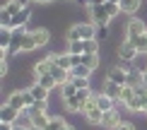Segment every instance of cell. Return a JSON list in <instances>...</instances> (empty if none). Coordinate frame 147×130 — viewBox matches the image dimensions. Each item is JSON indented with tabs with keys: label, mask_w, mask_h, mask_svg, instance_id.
I'll return each instance as SVG.
<instances>
[{
	"label": "cell",
	"mask_w": 147,
	"mask_h": 130,
	"mask_svg": "<svg viewBox=\"0 0 147 130\" xmlns=\"http://www.w3.org/2000/svg\"><path fill=\"white\" fill-rule=\"evenodd\" d=\"M133 43H135V48H138V53H147V32L145 34H140L138 39H130Z\"/></svg>",
	"instance_id": "obj_27"
},
{
	"label": "cell",
	"mask_w": 147,
	"mask_h": 130,
	"mask_svg": "<svg viewBox=\"0 0 147 130\" xmlns=\"http://www.w3.org/2000/svg\"><path fill=\"white\" fill-rule=\"evenodd\" d=\"M34 101H36V99H34V94L29 89L27 92H12V94L7 96V104H10V106H15V108H20V111L29 108Z\"/></svg>",
	"instance_id": "obj_2"
},
{
	"label": "cell",
	"mask_w": 147,
	"mask_h": 130,
	"mask_svg": "<svg viewBox=\"0 0 147 130\" xmlns=\"http://www.w3.org/2000/svg\"><path fill=\"white\" fill-rule=\"evenodd\" d=\"M68 41H80V29H77V24L68 29Z\"/></svg>",
	"instance_id": "obj_31"
},
{
	"label": "cell",
	"mask_w": 147,
	"mask_h": 130,
	"mask_svg": "<svg viewBox=\"0 0 147 130\" xmlns=\"http://www.w3.org/2000/svg\"><path fill=\"white\" fill-rule=\"evenodd\" d=\"M135 96V87H130V84H123V92H121V99L116 101V106L118 104H123V106H128V101Z\"/></svg>",
	"instance_id": "obj_19"
},
{
	"label": "cell",
	"mask_w": 147,
	"mask_h": 130,
	"mask_svg": "<svg viewBox=\"0 0 147 130\" xmlns=\"http://www.w3.org/2000/svg\"><path fill=\"white\" fill-rule=\"evenodd\" d=\"M29 118H32V128L34 130H44L48 125V121H51V116L46 113V111H36V113H27Z\"/></svg>",
	"instance_id": "obj_8"
},
{
	"label": "cell",
	"mask_w": 147,
	"mask_h": 130,
	"mask_svg": "<svg viewBox=\"0 0 147 130\" xmlns=\"http://www.w3.org/2000/svg\"><path fill=\"white\" fill-rule=\"evenodd\" d=\"M145 32H147L145 22L138 20V17H130V22H128V27H125V39H138V36L145 34Z\"/></svg>",
	"instance_id": "obj_6"
},
{
	"label": "cell",
	"mask_w": 147,
	"mask_h": 130,
	"mask_svg": "<svg viewBox=\"0 0 147 130\" xmlns=\"http://www.w3.org/2000/svg\"><path fill=\"white\" fill-rule=\"evenodd\" d=\"M121 92H123V84H118V82H113V79L106 77V82H104V94H109L111 99L118 101V99H121Z\"/></svg>",
	"instance_id": "obj_10"
},
{
	"label": "cell",
	"mask_w": 147,
	"mask_h": 130,
	"mask_svg": "<svg viewBox=\"0 0 147 130\" xmlns=\"http://www.w3.org/2000/svg\"><path fill=\"white\" fill-rule=\"evenodd\" d=\"M46 108H48L46 99H36V101H34L29 108H24V113H36V111H46Z\"/></svg>",
	"instance_id": "obj_26"
},
{
	"label": "cell",
	"mask_w": 147,
	"mask_h": 130,
	"mask_svg": "<svg viewBox=\"0 0 147 130\" xmlns=\"http://www.w3.org/2000/svg\"><path fill=\"white\" fill-rule=\"evenodd\" d=\"M20 3H22V5H27V3H29V0H20Z\"/></svg>",
	"instance_id": "obj_42"
},
{
	"label": "cell",
	"mask_w": 147,
	"mask_h": 130,
	"mask_svg": "<svg viewBox=\"0 0 147 130\" xmlns=\"http://www.w3.org/2000/svg\"><path fill=\"white\" fill-rule=\"evenodd\" d=\"M36 39H34V34L32 32H27L24 34V39H22V51H36Z\"/></svg>",
	"instance_id": "obj_24"
},
{
	"label": "cell",
	"mask_w": 147,
	"mask_h": 130,
	"mask_svg": "<svg viewBox=\"0 0 147 130\" xmlns=\"http://www.w3.org/2000/svg\"><path fill=\"white\" fill-rule=\"evenodd\" d=\"M32 34H34L36 46H39V48H44L46 43L51 41V34H48V29H32Z\"/></svg>",
	"instance_id": "obj_14"
},
{
	"label": "cell",
	"mask_w": 147,
	"mask_h": 130,
	"mask_svg": "<svg viewBox=\"0 0 147 130\" xmlns=\"http://www.w3.org/2000/svg\"><path fill=\"white\" fill-rule=\"evenodd\" d=\"M34 3H44L46 5V3H56V0H34Z\"/></svg>",
	"instance_id": "obj_37"
},
{
	"label": "cell",
	"mask_w": 147,
	"mask_h": 130,
	"mask_svg": "<svg viewBox=\"0 0 147 130\" xmlns=\"http://www.w3.org/2000/svg\"><path fill=\"white\" fill-rule=\"evenodd\" d=\"M142 82V67H130V70H128V84L130 87H135V84H140Z\"/></svg>",
	"instance_id": "obj_22"
},
{
	"label": "cell",
	"mask_w": 147,
	"mask_h": 130,
	"mask_svg": "<svg viewBox=\"0 0 147 130\" xmlns=\"http://www.w3.org/2000/svg\"><path fill=\"white\" fill-rule=\"evenodd\" d=\"M20 116H22V111H20V108L10 106V104L5 101L3 111H0V123H3V125H15V123L20 121Z\"/></svg>",
	"instance_id": "obj_4"
},
{
	"label": "cell",
	"mask_w": 147,
	"mask_h": 130,
	"mask_svg": "<svg viewBox=\"0 0 147 130\" xmlns=\"http://www.w3.org/2000/svg\"><path fill=\"white\" fill-rule=\"evenodd\" d=\"M106 0H87V5H104Z\"/></svg>",
	"instance_id": "obj_36"
},
{
	"label": "cell",
	"mask_w": 147,
	"mask_h": 130,
	"mask_svg": "<svg viewBox=\"0 0 147 130\" xmlns=\"http://www.w3.org/2000/svg\"><path fill=\"white\" fill-rule=\"evenodd\" d=\"M10 130H32V128H27V125H22V123H15V125H10Z\"/></svg>",
	"instance_id": "obj_35"
},
{
	"label": "cell",
	"mask_w": 147,
	"mask_h": 130,
	"mask_svg": "<svg viewBox=\"0 0 147 130\" xmlns=\"http://www.w3.org/2000/svg\"><path fill=\"white\" fill-rule=\"evenodd\" d=\"M128 108H130L133 113H138V111H147V89L145 92H135V96L128 101Z\"/></svg>",
	"instance_id": "obj_7"
},
{
	"label": "cell",
	"mask_w": 147,
	"mask_h": 130,
	"mask_svg": "<svg viewBox=\"0 0 147 130\" xmlns=\"http://www.w3.org/2000/svg\"><path fill=\"white\" fill-rule=\"evenodd\" d=\"M29 92L34 94V99H48V92H51V89H48V87H44L41 82H34L32 87H29Z\"/></svg>",
	"instance_id": "obj_17"
},
{
	"label": "cell",
	"mask_w": 147,
	"mask_h": 130,
	"mask_svg": "<svg viewBox=\"0 0 147 130\" xmlns=\"http://www.w3.org/2000/svg\"><path fill=\"white\" fill-rule=\"evenodd\" d=\"M92 70H94V67H89V65H84V63L72 65V67H70V77H89Z\"/></svg>",
	"instance_id": "obj_15"
},
{
	"label": "cell",
	"mask_w": 147,
	"mask_h": 130,
	"mask_svg": "<svg viewBox=\"0 0 147 130\" xmlns=\"http://www.w3.org/2000/svg\"><path fill=\"white\" fill-rule=\"evenodd\" d=\"M84 113V118H87L92 125H101V121H104V111L99 106H94V108H87V111H82Z\"/></svg>",
	"instance_id": "obj_12"
},
{
	"label": "cell",
	"mask_w": 147,
	"mask_h": 130,
	"mask_svg": "<svg viewBox=\"0 0 147 130\" xmlns=\"http://www.w3.org/2000/svg\"><path fill=\"white\" fill-rule=\"evenodd\" d=\"M58 89H60V96H63V99H70V96H75V94H77V87L72 84V79L63 82V84L58 87Z\"/></svg>",
	"instance_id": "obj_20"
},
{
	"label": "cell",
	"mask_w": 147,
	"mask_h": 130,
	"mask_svg": "<svg viewBox=\"0 0 147 130\" xmlns=\"http://www.w3.org/2000/svg\"><path fill=\"white\" fill-rule=\"evenodd\" d=\"M80 39H96V27L94 24H77Z\"/></svg>",
	"instance_id": "obj_16"
},
{
	"label": "cell",
	"mask_w": 147,
	"mask_h": 130,
	"mask_svg": "<svg viewBox=\"0 0 147 130\" xmlns=\"http://www.w3.org/2000/svg\"><path fill=\"white\" fill-rule=\"evenodd\" d=\"M142 82L147 84V70H142Z\"/></svg>",
	"instance_id": "obj_39"
},
{
	"label": "cell",
	"mask_w": 147,
	"mask_h": 130,
	"mask_svg": "<svg viewBox=\"0 0 147 130\" xmlns=\"http://www.w3.org/2000/svg\"><path fill=\"white\" fill-rule=\"evenodd\" d=\"M96 36H99V39H106V36H109V32H106V24L96 27Z\"/></svg>",
	"instance_id": "obj_32"
},
{
	"label": "cell",
	"mask_w": 147,
	"mask_h": 130,
	"mask_svg": "<svg viewBox=\"0 0 147 130\" xmlns=\"http://www.w3.org/2000/svg\"><path fill=\"white\" fill-rule=\"evenodd\" d=\"M89 15H92V20H94L96 27H101V24H109V22L113 20V17L109 15L106 5H89Z\"/></svg>",
	"instance_id": "obj_3"
},
{
	"label": "cell",
	"mask_w": 147,
	"mask_h": 130,
	"mask_svg": "<svg viewBox=\"0 0 147 130\" xmlns=\"http://www.w3.org/2000/svg\"><path fill=\"white\" fill-rule=\"evenodd\" d=\"M0 75H7V58H0Z\"/></svg>",
	"instance_id": "obj_33"
},
{
	"label": "cell",
	"mask_w": 147,
	"mask_h": 130,
	"mask_svg": "<svg viewBox=\"0 0 147 130\" xmlns=\"http://www.w3.org/2000/svg\"><path fill=\"white\" fill-rule=\"evenodd\" d=\"M77 89H89V77H70Z\"/></svg>",
	"instance_id": "obj_30"
},
{
	"label": "cell",
	"mask_w": 147,
	"mask_h": 130,
	"mask_svg": "<svg viewBox=\"0 0 147 130\" xmlns=\"http://www.w3.org/2000/svg\"><path fill=\"white\" fill-rule=\"evenodd\" d=\"M96 106H99L104 113H106V111H111V108H116V99H111L109 94H96Z\"/></svg>",
	"instance_id": "obj_13"
},
{
	"label": "cell",
	"mask_w": 147,
	"mask_h": 130,
	"mask_svg": "<svg viewBox=\"0 0 147 130\" xmlns=\"http://www.w3.org/2000/svg\"><path fill=\"white\" fill-rule=\"evenodd\" d=\"M140 3H142V0H121V12L135 15V12L140 10Z\"/></svg>",
	"instance_id": "obj_18"
},
{
	"label": "cell",
	"mask_w": 147,
	"mask_h": 130,
	"mask_svg": "<svg viewBox=\"0 0 147 130\" xmlns=\"http://www.w3.org/2000/svg\"><path fill=\"white\" fill-rule=\"evenodd\" d=\"M89 96H92V92H89V89H77V94H75V96L63 99V101H65V108H68L70 113L84 111V104H87V99H89Z\"/></svg>",
	"instance_id": "obj_1"
},
{
	"label": "cell",
	"mask_w": 147,
	"mask_h": 130,
	"mask_svg": "<svg viewBox=\"0 0 147 130\" xmlns=\"http://www.w3.org/2000/svg\"><path fill=\"white\" fill-rule=\"evenodd\" d=\"M121 123H123V121H121L118 108H111V111H106V113H104V121H101V125H104V128H113V130H116Z\"/></svg>",
	"instance_id": "obj_9"
},
{
	"label": "cell",
	"mask_w": 147,
	"mask_h": 130,
	"mask_svg": "<svg viewBox=\"0 0 147 130\" xmlns=\"http://www.w3.org/2000/svg\"><path fill=\"white\" fill-rule=\"evenodd\" d=\"M116 130H135V125H133V123H128V121H123V123H121V125L116 128Z\"/></svg>",
	"instance_id": "obj_34"
},
{
	"label": "cell",
	"mask_w": 147,
	"mask_h": 130,
	"mask_svg": "<svg viewBox=\"0 0 147 130\" xmlns=\"http://www.w3.org/2000/svg\"><path fill=\"white\" fill-rule=\"evenodd\" d=\"M58 63H60V65H63V67H65V70H70V67H72V65H75V55H72V53L68 51V53H65V55H58Z\"/></svg>",
	"instance_id": "obj_28"
},
{
	"label": "cell",
	"mask_w": 147,
	"mask_h": 130,
	"mask_svg": "<svg viewBox=\"0 0 147 130\" xmlns=\"http://www.w3.org/2000/svg\"><path fill=\"white\" fill-rule=\"evenodd\" d=\"M29 17H32V10L24 5V7L17 12V15H12V24H10V27H24V24L29 22Z\"/></svg>",
	"instance_id": "obj_11"
},
{
	"label": "cell",
	"mask_w": 147,
	"mask_h": 130,
	"mask_svg": "<svg viewBox=\"0 0 147 130\" xmlns=\"http://www.w3.org/2000/svg\"><path fill=\"white\" fill-rule=\"evenodd\" d=\"M106 3H118V5H121V0H106Z\"/></svg>",
	"instance_id": "obj_40"
},
{
	"label": "cell",
	"mask_w": 147,
	"mask_h": 130,
	"mask_svg": "<svg viewBox=\"0 0 147 130\" xmlns=\"http://www.w3.org/2000/svg\"><path fill=\"white\" fill-rule=\"evenodd\" d=\"M138 55H140V53H138L135 43H133L130 39H125V41L118 46V58H121V60H125V63H133Z\"/></svg>",
	"instance_id": "obj_5"
},
{
	"label": "cell",
	"mask_w": 147,
	"mask_h": 130,
	"mask_svg": "<svg viewBox=\"0 0 147 130\" xmlns=\"http://www.w3.org/2000/svg\"><path fill=\"white\" fill-rule=\"evenodd\" d=\"M80 63H84L89 67H99V53H82V60Z\"/></svg>",
	"instance_id": "obj_25"
},
{
	"label": "cell",
	"mask_w": 147,
	"mask_h": 130,
	"mask_svg": "<svg viewBox=\"0 0 147 130\" xmlns=\"http://www.w3.org/2000/svg\"><path fill=\"white\" fill-rule=\"evenodd\" d=\"M75 3H80V5H82V3H87V0H75Z\"/></svg>",
	"instance_id": "obj_41"
},
{
	"label": "cell",
	"mask_w": 147,
	"mask_h": 130,
	"mask_svg": "<svg viewBox=\"0 0 147 130\" xmlns=\"http://www.w3.org/2000/svg\"><path fill=\"white\" fill-rule=\"evenodd\" d=\"M36 82H41L44 87H48V89H56L58 87V79L51 75V72H46V75H36Z\"/></svg>",
	"instance_id": "obj_21"
},
{
	"label": "cell",
	"mask_w": 147,
	"mask_h": 130,
	"mask_svg": "<svg viewBox=\"0 0 147 130\" xmlns=\"http://www.w3.org/2000/svg\"><path fill=\"white\" fill-rule=\"evenodd\" d=\"M24 7V5L20 3V0H5V5H3V12H7V15H17Z\"/></svg>",
	"instance_id": "obj_23"
},
{
	"label": "cell",
	"mask_w": 147,
	"mask_h": 130,
	"mask_svg": "<svg viewBox=\"0 0 147 130\" xmlns=\"http://www.w3.org/2000/svg\"><path fill=\"white\" fill-rule=\"evenodd\" d=\"M63 125H68V123H65L63 118H60V116H53V118L48 121V125H46L44 130H60V128H63Z\"/></svg>",
	"instance_id": "obj_29"
},
{
	"label": "cell",
	"mask_w": 147,
	"mask_h": 130,
	"mask_svg": "<svg viewBox=\"0 0 147 130\" xmlns=\"http://www.w3.org/2000/svg\"><path fill=\"white\" fill-rule=\"evenodd\" d=\"M60 130H75V128H72L70 123H68V125H63V128H60Z\"/></svg>",
	"instance_id": "obj_38"
}]
</instances>
